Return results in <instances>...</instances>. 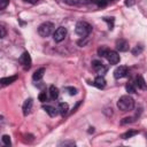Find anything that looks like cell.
I'll return each instance as SVG.
<instances>
[{
    "label": "cell",
    "instance_id": "cell-1",
    "mask_svg": "<svg viewBox=\"0 0 147 147\" xmlns=\"http://www.w3.org/2000/svg\"><path fill=\"white\" fill-rule=\"evenodd\" d=\"M133 107H134V100L129 94L127 95H122L117 101V108L121 111H124V113L130 111V110L133 109Z\"/></svg>",
    "mask_w": 147,
    "mask_h": 147
},
{
    "label": "cell",
    "instance_id": "cell-2",
    "mask_svg": "<svg viewBox=\"0 0 147 147\" xmlns=\"http://www.w3.org/2000/svg\"><path fill=\"white\" fill-rule=\"evenodd\" d=\"M91 31H92V25L90 23H87V22H84V21L78 22L76 24V26H75V32L78 36H80L82 38L87 37L91 33Z\"/></svg>",
    "mask_w": 147,
    "mask_h": 147
},
{
    "label": "cell",
    "instance_id": "cell-3",
    "mask_svg": "<svg viewBox=\"0 0 147 147\" xmlns=\"http://www.w3.org/2000/svg\"><path fill=\"white\" fill-rule=\"evenodd\" d=\"M53 30H54V25L51 22H44L38 26V33H39V36H41L44 38L52 34Z\"/></svg>",
    "mask_w": 147,
    "mask_h": 147
},
{
    "label": "cell",
    "instance_id": "cell-4",
    "mask_svg": "<svg viewBox=\"0 0 147 147\" xmlns=\"http://www.w3.org/2000/svg\"><path fill=\"white\" fill-rule=\"evenodd\" d=\"M67 36V29L64 26H59L54 32H53V39L56 41V42H60L62 41Z\"/></svg>",
    "mask_w": 147,
    "mask_h": 147
},
{
    "label": "cell",
    "instance_id": "cell-5",
    "mask_svg": "<svg viewBox=\"0 0 147 147\" xmlns=\"http://www.w3.org/2000/svg\"><path fill=\"white\" fill-rule=\"evenodd\" d=\"M92 68L93 70L99 74V75H103L106 71H107V67L101 62V61H98V60H94L92 61Z\"/></svg>",
    "mask_w": 147,
    "mask_h": 147
},
{
    "label": "cell",
    "instance_id": "cell-6",
    "mask_svg": "<svg viewBox=\"0 0 147 147\" xmlns=\"http://www.w3.org/2000/svg\"><path fill=\"white\" fill-rule=\"evenodd\" d=\"M127 74H129L127 68H126L125 65H119V67H117V68L115 69V71H114V77H115L116 79H121V78L126 77Z\"/></svg>",
    "mask_w": 147,
    "mask_h": 147
},
{
    "label": "cell",
    "instance_id": "cell-7",
    "mask_svg": "<svg viewBox=\"0 0 147 147\" xmlns=\"http://www.w3.org/2000/svg\"><path fill=\"white\" fill-rule=\"evenodd\" d=\"M20 62H21V64L24 67V69H29L30 67H31V56H30V54L28 53V52H24L22 55H21V57H20Z\"/></svg>",
    "mask_w": 147,
    "mask_h": 147
},
{
    "label": "cell",
    "instance_id": "cell-8",
    "mask_svg": "<svg viewBox=\"0 0 147 147\" xmlns=\"http://www.w3.org/2000/svg\"><path fill=\"white\" fill-rule=\"evenodd\" d=\"M106 59H107L108 62H109L110 64H113V65H114V64H117V63L119 62V60H121L118 53L115 52V51H109V53H108V55H107Z\"/></svg>",
    "mask_w": 147,
    "mask_h": 147
},
{
    "label": "cell",
    "instance_id": "cell-9",
    "mask_svg": "<svg viewBox=\"0 0 147 147\" xmlns=\"http://www.w3.org/2000/svg\"><path fill=\"white\" fill-rule=\"evenodd\" d=\"M116 49L119 52L129 51V42L126 39H117L116 40Z\"/></svg>",
    "mask_w": 147,
    "mask_h": 147
},
{
    "label": "cell",
    "instance_id": "cell-10",
    "mask_svg": "<svg viewBox=\"0 0 147 147\" xmlns=\"http://www.w3.org/2000/svg\"><path fill=\"white\" fill-rule=\"evenodd\" d=\"M92 85H94L98 88H103L106 86V79L103 78L102 75H99L98 77H95V79L93 80V83H91Z\"/></svg>",
    "mask_w": 147,
    "mask_h": 147
},
{
    "label": "cell",
    "instance_id": "cell-11",
    "mask_svg": "<svg viewBox=\"0 0 147 147\" xmlns=\"http://www.w3.org/2000/svg\"><path fill=\"white\" fill-rule=\"evenodd\" d=\"M32 106H33V101H32V99H26L25 101H24V103H23V107H22V110H23V114L26 116L28 114H30V111H31V109H32Z\"/></svg>",
    "mask_w": 147,
    "mask_h": 147
},
{
    "label": "cell",
    "instance_id": "cell-12",
    "mask_svg": "<svg viewBox=\"0 0 147 147\" xmlns=\"http://www.w3.org/2000/svg\"><path fill=\"white\" fill-rule=\"evenodd\" d=\"M136 86H138V87H139L140 90H142V91H146V90H147V84H146L145 79L142 78V76L138 75V76L136 77Z\"/></svg>",
    "mask_w": 147,
    "mask_h": 147
},
{
    "label": "cell",
    "instance_id": "cell-13",
    "mask_svg": "<svg viewBox=\"0 0 147 147\" xmlns=\"http://www.w3.org/2000/svg\"><path fill=\"white\" fill-rule=\"evenodd\" d=\"M42 108H44V110H45L51 117H55V116L57 115V113H59L57 108H55V107H53V106H49V105L42 106Z\"/></svg>",
    "mask_w": 147,
    "mask_h": 147
},
{
    "label": "cell",
    "instance_id": "cell-14",
    "mask_svg": "<svg viewBox=\"0 0 147 147\" xmlns=\"http://www.w3.org/2000/svg\"><path fill=\"white\" fill-rule=\"evenodd\" d=\"M45 68H39V69H37L34 72H33V75H32V79L34 80V82H38V80H40L42 77H44V74H45Z\"/></svg>",
    "mask_w": 147,
    "mask_h": 147
},
{
    "label": "cell",
    "instance_id": "cell-15",
    "mask_svg": "<svg viewBox=\"0 0 147 147\" xmlns=\"http://www.w3.org/2000/svg\"><path fill=\"white\" fill-rule=\"evenodd\" d=\"M57 110H59V113H60L61 116H65V115L68 114V110H69V106H68V103H65V102H61V103H59Z\"/></svg>",
    "mask_w": 147,
    "mask_h": 147
},
{
    "label": "cell",
    "instance_id": "cell-16",
    "mask_svg": "<svg viewBox=\"0 0 147 147\" xmlns=\"http://www.w3.org/2000/svg\"><path fill=\"white\" fill-rule=\"evenodd\" d=\"M48 92H49V96L51 99L55 100L59 98V88L55 86V85H51L49 88H48Z\"/></svg>",
    "mask_w": 147,
    "mask_h": 147
},
{
    "label": "cell",
    "instance_id": "cell-17",
    "mask_svg": "<svg viewBox=\"0 0 147 147\" xmlns=\"http://www.w3.org/2000/svg\"><path fill=\"white\" fill-rule=\"evenodd\" d=\"M16 79H17V76H16V75H15V76H10V77H3V78H1L0 83H1L2 85H9V84L14 83Z\"/></svg>",
    "mask_w": 147,
    "mask_h": 147
},
{
    "label": "cell",
    "instance_id": "cell-18",
    "mask_svg": "<svg viewBox=\"0 0 147 147\" xmlns=\"http://www.w3.org/2000/svg\"><path fill=\"white\" fill-rule=\"evenodd\" d=\"M109 51H110V49H109L108 47H106V46H101V47L98 48V55L101 56V57H107Z\"/></svg>",
    "mask_w": 147,
    "mask_h": 147
},
{
    "label": "cell",
    "instance_id": "cell-19",
    "mask_svg": "<svg viewBox=\"0 0 147 147\" xmlns=\"http://www.w3.org/2000/svg\"><path fill=\"white\" fill-rule=\"evenodd\" d=\"M137 133H138V131H137V130H129V131H126L125 133H123L122 138H123V139H129V138H131V137L136 136Z\"/></svg>",
    "mask_w": 147,
    "mask_h": 147
},
{
    "label": "cell",
    "instance_id": "cell-20",
    "mask_svg": "<svg viewBox=\"0 0 147 147\" xmlns=\"http://www.w3.org/2000/svg\"><path fill=\"white\" fill-rule=\"evenodd\" d=\"M125 90H126V92L127 93H136V87H134V85L132 84V83H127L126 85H125Z\"/></svg>",
    "mask_w": 147,
    "mask_h": 147
},
{
    "label": "cell",
    "instance_id": "cell-21",
    "mask_svg": "<svg viewBox=\"0 0 147 147\" xmlns=\"http://www.w3.org/2000/svg\"><path fill=\"white\" fill-rule=\"evenodd\" d=\"M103 21H106V22L108 23L109 30H113V28H114V22H115L114 17H103Z\"/></svg>",
    "mask_w": 147,
    "mask_h": 147
},
{
    "label": "cell",
    "instance_id": "cell-22",
    "mask_svg": "<svg viewBox=\"0 0 147 147\" xmlns=\"http://www.w3.org/2000/svg\"><path fill=\"white\" fill-rule=\"evenodd\" d=\"M64 90H65V92H68L69 95H75L77 93V88L74 86H67V87H64Z\"/></svg>",
    "mask_w": 147,
    "mask_h": 147
},
{
    "label": "cell",
    "instance_id": "cell-23",
    "mask_svg": "<svg viewBox=\"0 0 147 147\" xmlns=\"http://www.w3.org/2000/svg\"><path fill=\"white\" fill-rule=\"evenodd\" d=\"M1 140H2V142H3V145H5V146H10V145H11L10 137H9L8 134H3V136H2V138H1Z\"/></svg>",
    "mask_w": 147,
    "mask_h": 147
},
{
    "label": "cell",
    "instance_id": "cell-24",
    "mask_svg": "<svg viewBox=\"0 0 147 147\" xmlns=\"http://www.w3.org/2000/svg\"><path fill=\"white\" fill-rule=\"evenodd\" d=\"M67 5H70V6H78L83 2V0H63Z\"/></svg>",
    "mask_w": 147,
    "mask_h": 147
},
{
    "label": "cell",
    "instance_id": "cell-25",
    "mask_svg": "<svg viewBox=\"0 0 147 147\" xmlns=\"http://www.w3.org/2000/svg\"><path fill=\"white\" fill-rule=\"evenodd\" d=\"M111 0H94V2L99 6V7H106Z\"/></svg>",
    "mask_w": 147,
    "mask_h": 147
},
{
    "label": "cell",
    "instance_id": "cell-26",
    "mask_svg": "<svg viewBox=\"0 0 147 147\" xmlns=\"http://www.w3.org/2000/svg\"><path fill=\"white\" fill-rule=\"evenodd\" d=\"M142 49H144V48H142V46H140V45L138 46V45H137V46H136L131 52H132V54H133V55H139V54L142 52Z\"/></svg>",
    "mask_w": 147,
    "mask_h": 147
},
{
    "label": "cell",
    "instance_id": "cell-27",
    "mask_svg": "<svg viewBox=\"0 0 147 147\" xmlns=\"http://www.w3.org/2000/svg\"><path fill=\"white\" fill-rule=\"evenodd\" d=\"M38 99H39V101H41V102L47 101V94H46V92H41V93L38 95Z\"/></svg>",
    "mask_w": 147,
    "mask_h": 147
},
{
    "label": "cell",
    "instance_id": "cell-28",
    "mask_svg": "<svg viewBox=\"0 0 147 147\" xmlns=\"http://www.w3.org/2000/svg\"><path fill=\"white\" fill-rule=\"evenodd\" d=\"M9 3V0H0V9H5Z\"/></svg>",
    "mask_w": 147,
    "mask_h": 147
},
{
    "label": "cell",
    "instance_id": "cell-29",
    "mask_svg": "<svg viewBox=\"0 0 147 147\" xmlns=\"http://www.w3.org/2000/svg\"><path fill=\"white\" fill-rule=\"evenodd\" d=\"M125 6L126 7H132V6H134V3H136V0H125Z\"/></svg>",
    "mask_w": 147,
    "mask_h": 147
},
{
    "label": "cell",
    "instance_id": "cell-30",
    "mask_svg": "<svg viewBox=\"0 0 147 147\" xmlns=\"http://www.w3.org/2000/svg\"><path fill=\"white\" fill-rule=\"evenodd\" d=\"M134 119H133V117H125L123 121H122V124H126V123H132Z\"/></svg>",
    "mask_w": 147,
    "mask_h": 147
},
{
    "label": "cell",
    "instance_id": "cell-31",
    "mask_svg": "<svg viewBox=\"0 0 147 147\" xmlns=\"http://www.w3.org/2000/svg\"><path fill=\"white\" fill-rule=\"evenodd\" d=\"M61 146H75V142L74 141H64V142H61Z\"/></svg>",
    "mask_w": 147,
    "mask_h": 147
},
{
    "label": "cell",
    "instance_id": "cell-32",
    "mask_svg": "<svg viewBox=\"0 0 147 147\" xmlns=\"http://www.w3.org/2000/svg\"><path fill=\"white\" fill-rule=\"evenodd\" d=\"M0 30H1V34H0V37H1V38H3V37L6 36V30H5V28H3V26H0Z\"/></svg>",
    "mask_w": 147,
    "mask_h": 147
},
{
    "label": "cell",
    "instance_id": "cell-33",
    "mask_svg": "<svg viewBox=\"0 0 147 147\" xmlns=\"http://www.w3.org/2000/svg\"><path fill=\"white\" fill-rule=\"evenodd\" d=\"M25 2H29V3H32V5H34V3H37L39 0H24Z\"/></svg>",
    "mask_w": 147,
    "mask_h": 147
},
{
    "label": "cell",
    "instance_id": "cell-34",
    "mask_svg": "<svg viewBox=\"0 0 147 147\" xmlns=\"http://www.w3.org/2000/svg\"><path fill=\"white\" fill-rule=\"evenodd\" d=\"M87 1H93V2H94V0H87Z\"/></svg>",
    "mask_w": 147,
    "mask_h": 147
}]
</instances>
